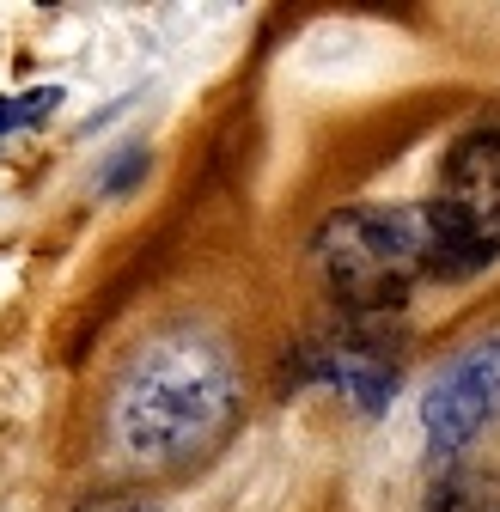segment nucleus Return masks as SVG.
Wrapping results in <instances>:
<instances>
[{"label":"nucleus","instance_id":"nucleus-7","mask_svg":"<svg viewBox=\"0 0 500 512\" xmlns=\"http://www.w3.org/2000/svg\"><path fill=\"white\" fill-rule=\"evenodd\" d=\"M55 104H61V92H55V86H43V92H19V98H0V141L19 135V128L49 122V110H55Z\"/></svg>","mask_w":500,"mask_h":512},{"label":"nucleus","instance_id":"nucleus-9","mask_svg":"<svg viewBox=\"0 0 500 512\" xmlns=\"http://www.w3.org/2000/svg\"><path fill=\"white\" fill-rule=\"evenodd\" d=\"M86 512H159V506H147V500H92Z\"/></svg>","mask_w":500,"mask_h":512},{"label":"nucleus","instance_id":"nucleus-4","mask_svg":"<svg viewBox=\"0 0 500 512\" xmlns=\"http://www.w3.org/2000/svg\"><path fill=\"white\" fill-rule=\"evenodd\" d=\"M494 421H500V342H482L433 378V391L421 403V427L440 458H458Z\"/></svg>","mask_w":500,"mask_h":512},{"label":"nucleus","instance_id":"nucleus-1","mask_svg":"<svg viewBox=\"0 0 500 512\" xmlns=\"http://www.w3.org/2000/svg\"><path fill=\"white\" fill-rule=\"evenodd\" d=\"M232 415H238V378L226 348L196 330H171L129 360L116 384L110 427L135 464L177 470L202 458L208 445H220Z\"/></svg>","mask_w":500,"mask_h":512},{"label":"nucleus","instance_id":"nucleus-2","mask_svg":"<svg viewBox=\"0 0 500 512\" xmlns=\"http://www.w3.org/2000/svg\"><path fill=\"white\" fill-rule=\"evenodd\" d=\"M311 256L330 275L336 299H348L354 311L403 305L409 287L433 275L427 202L421 208H348V214L324 220Z\"/></svg>","mask_w":500,"mask_h":512},{"label":"nucleus","instance_id":"nucleus-8","mask_svg":"<svg viewBox=\"0 0 500 512\" xmlns=\"http://www.w3.org/2000/svg\"><path fill=\"white\" fill-rule=\"evenodd\" d=\"M141 171H147V147H129V153H116V165L104 171V189L116 196V189H129V183H135Z\"/></svg>","mask_w":500,"mask_h":512},{"label":"nucleus","instance_id":"nucleus-3","mask_svg":"<svg viewBox=\"0 0 500 512\" xmlns=\"http://www.w3.org/2000/svg\"><path fill=\"white\" fill-rule=\"evenodd\" d=\"M433 281H470L500 256V122H476L452 141L440 196L427 202Z\"/></svg>","mask_w":500,"mask_h":512},{"label":"nucleus","instance_id":"nucleus-5","mask_svg":"<svg viewBox=\"0 0 500 512\" xmlns=\"http://www.w3.org/2000/svg\"><path fill=\"white\" fill-rule=\"evenodd\" d=\"M299 372L318 378V384H330V391H342L360 415H385V403L397 397V384H403L397 354L379 336H366V330L318 336V342L299 354Z\"/></svg>","mask_w":500,"mask_h":512},{"label":"nucleus","instance_id":"nucleus-6","mask_svg":"<svg viewBox=\"0 0 500 512\" xmlns=\"http://www.w3.org/2000/svg\"><path fill=\"white\" fill-rule=\"evenodd\" d=\"M427 512H500V476L494 470H452L427 494Z\"/></svg>","mask_w":500,"mask_h":512}]
</instances>
